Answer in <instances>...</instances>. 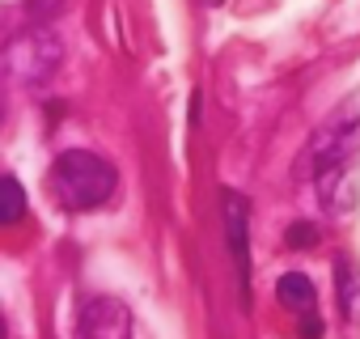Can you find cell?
Listing matches in <instances>:
<instances>
[{
	"label": "cell",
	"mask_w": 360,
	"mask_h": 339,
	"mask_svg": "<svg viewBox=\"0 0 360 339\" xmlns=\"http://www.w3.org/2000/svg\"><path fill=\"white\" fill-rule=\"evenodd\" d=\"M60 9H64V0H26V13H30L34 26H47Z\"/></svg>",
	"instance_id": "obj_10"
},
{
	"label": "cell",
	"mask_w": 360,
	"mask_h": 339,
	"mask_svg": "<svg viewBox=\"0 0 360 339\" xmlns=\"http://www.w3.org/2000/svg\"><path fill=\"white\" fill-rule=\"evenodd\" d=\"M322 242V229L314 225V221H292L288 229H284V246L288 250H309V246H318Z\"/></svg>",
	"instance_id": "obj_8"
},
{
	"label": "cell",
	"mask_w": 360,
	"mask_h": 339,
	"mask_svg": "<svg viewBox=\"0 0 360 339\" xmlns=\"http://www.w3.org/2000/svg\"><path fill=\"white\" fill-rule=\"evenodd\" d=\"M204 5H212V9H217V5H225V0H204Z\"/></svg>",
	"instance_id": "obj_12"
},
{
	"label": "cell",
	"mask_w": 360,
	"mask_h": 339,
	"mask_svg": "<svg viewBox=\"0 0 360 339\" xmlns=\"http://www.w3.org/2000/svg\"><path fill=\"white\" fill-rule=\"evenodd\" d=\"M5 196H9V208H5V225H18L26 217V196H22V183L9 174L5 179Z\"/></svg>",
	"instance_id": "obj_9"
},
{
	"label": "cell",
	"mask_w": 360,
	"mask_h": 339,
	"mask_svg": "<svg viewBox=\"0 0 360 339\" xmlns=\"http://www.w3.org/2000/svg\"><path fill=\"white\" fill-rule=\"evenodd\" d=\"M9 56H30V72H26V81H43V77L60 64V43H56L43 26H34V34L18 39V43L9 47Z\"/></svg>",
	"instance_id": "obj_5"
},
{
	"label": "cell",
	"mask_w": 360,
	"mask_h": 339,
	"mask_svg": "<svg viewBox=\"0 0 360 339\" xmlns=\"http://www.w3.org/2000/svg\"><path fill=\"white\" fill-rule=\"evenodd\" d=\"M301 335H305V339H322V322H318V314H305V318H301Z\"/></svg>",
	"instance_id": "obj_11"
},
{
	"label": "cell",
	"mask_w": 360,
	"mask_h": 339,
	"mask_svg": "<svg viewBox=\"0 0 360 339\" xmlns=\"http://www.w3.org/2000/svg\"><path fill=\"white\" fill-rule=\"evenodd\" d=\"M356 161H360V94L343 98L326 115V123L309 136L301 165L309 170V179H322L339 174V170H356Z\"/></svg>",
	"instance_id": "obj_2"
},
{
	"label": "cell",
	"mask_w": 360,
	"mask_h": 339,
	"mask_svg": "<svg viewBox=\"0 0 360 339\" xmlns=\"http://www.w3.org/2000/svg\"><path fill=\"white\" fill-rule=\"evenodd\" d=\"M119 187V170L94 148H64L47 170V191L60 212H94Z\"/></svg>",
	"instance_id": "obj_1"
},
{
	"label": "cell",
	"mask_w": 360,
	"mask_h": 339,
	"mask_svg": "<svg viewBox=\"0 0 360 339\" xmlns=\"http://www.w3.org/2000/svg\"><path fill=\"white\" fill-rule=\"evenodd\" d=\"M276 301L284 305V309H292V314H314V305H318V288H314V280L305 276V271H284L280 276V284H276Z\"/></svg>",
	"instance_id": "obj_7"
},
{
	"label": "cell",
	"mask_w": 360,
	"mask_h": 339,
	"mask_svg": "<svg viewBox=\"0 0 360 339\" xmlns=\"http://www.w3.org/2000/svg\"><path fill=\"white\" fill-rule=\"evenodd\" d=\"M221 204H225L229 250H233V263H238V284H242V297L250 301V200L242 191H225Z\"/></svg>",
	"instance_id": "obj_4"
},
{
	"label": "cell",
	"mask_w": 360,
	"mask_h": 339,
	"mask_svg": "<svg viewBox=\"0 0 360 339\" xmlns=\"http://www.w3.org/2000/svg\"><path fill=\"white\" fill-rule=\"evenodd\" d=\"M335 297H339V309L352 326H360V263L352 255H339L335 259Z\"/></svg>",
	"instance_id": "obj_6"
},
{
	"label": "cell",
	"mask_w": 360,
	"mask_h": 339,
	"mask_svg": "<svg viewBox=\"0 0 360 339\" xmlns=\"http://www.w3.org/2000/svg\"><path fill=\"white\" fill-rule=\"evenodd\" d=\"M77 339H131V309L119 297H89L77 314Z\"/></svg>",
	"instance_id": "obj_3"
}]
</instances>
